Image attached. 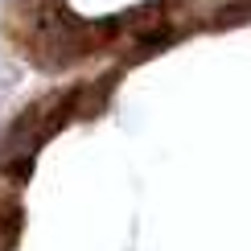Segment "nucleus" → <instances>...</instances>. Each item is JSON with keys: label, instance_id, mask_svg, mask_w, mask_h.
I'll use <instances>...</instances> for the list:
<instances>
[{"label": "nucleus", "instance_id": "obj_1", "mask_svg": "<svg viewBox=\"0 0 251 251\" xmlns=\"http://www.w3.org/2000/svg\"><path fill=\"white\" fill-rule=\"evenodd\" d=\"M247 17H251V0H239V4H231L223 13V21H247Z\"/></svg>", "mask_w": 251, "mask_h": 251}]
</instances>
